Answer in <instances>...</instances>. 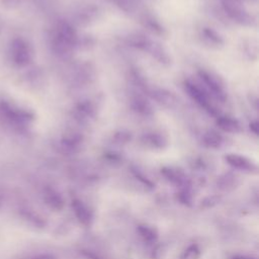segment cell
Returning <instances> with one entry per match:
<instances>
[{
  "label": "cell",
  "instance_id": "ac0fdd59",
  "mask_svg": "<svg viewBox=\"0 0 259 259\" xmlns=\"http://www.w3.org/2000/svg\"><path fill=\"white\" fill-rule=\"evenodd\" d=\"M141 237L148 243H153L157 240L158 235L155 229L149 227V226H140L138 229Z\"/></svg>",
  "mask_w": 259,
  "mask_h": 259
},
{
  "label": "cell",
  "instance_id": "7a4b0ae2",
  "mask_svg": "<svg viewBox=\"0 0 259 259\" xmlns=\"http://www.w3.org/2000/svg\"><path fill=\"white\" fill-rule=\"evenodd\" d=\"M130 44L136 49L147 52L149 55H151L154 59H156L159 63L163 65H169L171 62L170 55L162 45L151 40L143 34L132 35L130 37Z\"/></svg>",
  "mask_w": 259,
  "mask_h": 259
},
{
  "label": "cell",
  "instance_id": "7c38bea8",
  "mask_svg": "<svg viewBox=\"0 0 259 259\" xmlns=\"http://www.w3.org/2000/svg\"><path fill=\"white\" fill-rule=\"evenodd\" d=\"M72 207L74 209L75 215L78 219V221L82 225L88 226L92 220V214H91V211L88 209V207L78 199H75L72 201Z\"/></svg>",
  "mask_w": 259,
  "mask_h": 259
},
{
  "label": "cell",
  "instance_id": "277c9868",
  "mask_svg": "<svg viewBox=\"0 0 259 259\" xmlns=\"http://www.w3.org/2000/svg\"><path fill=\"white\" fill-rule=\"evenodd\" d=\"M222 6L230 18L241 25H252L255 21L240 0H222Z\"/></svg>",
  "mask_w": 259,
  "mask_h": 259
},
{
  "label": "cell",
  "instance_id": "8992f818",
  "mask_svg": "<svg viewBox=\"0 0 259 259\" xmlns=\"http://www.w3.org/2000/svg\"><path fill=\"white\" fill-rule=\"evenodd\" d=\"M185 90L187 91L188 95L201 107H203L206 111H208L211 115L219 116V110L218 108L212 104L210 101V95L207 93V91L200 86H198L196 83L192 81H185Z\"/></svg>",
  "mask_w": 259,
  "mask_h": 259
},
{
  "label": "cell",
  "instance_id": "5bb4252c",
  "mask_svg": "<svg viewBox=\"0 0 259 259\" xmlns=\"http://www.w3.org/2000/svg\"><path fill=\"white\" fill-rule=\"evenodd\" d=\"M83 142V136L82 134L71 131L68 134H66L62 139V146L68 150V151H75L79 148V146Z\"/></svg>",
  "mask_w": 259,
  "mask_h": 259
},
{
  "label": "cell",
  "instance_id": "30bf717a",
  "mask_svg": "<svg viewBox=\"0 0 259 259\" xmlns=\"http://www.w3.org/2000/svg\"><path fill=\"white\" fill-rule=\"evenodd\" d=\"M132 107L137 113L143 116H151L154 114L153 105L142 95H135L133 97Z\"/></svg>",
  "mask_w": 259,
  "mask_h": 259
},
{
  "label": "cell",
  "instance_id": "8fae6325",
  "mask_svg": "<svg viewBox=\"0 0 259 259\" xmlns=\"http://www.w3.org/2000/svg\"><path fill=\"white\" fill-rule=\"evenodd\" d=\"M217 125L219 126V128H221L222 131H224L226 133L237 134L242 131L241 122L232 116L219 115L217 117Z\"/></svg>",
  "mask_w": 259,
  "mask_h": 259
},
{
  "label": "cell",
  "instance_id": "9a60e30c",
  "mask_svg": "<svg viewBox=\"0 0 259 259\" xmlns=\"http://www.w3.org/2000/svg\"><path fill=\"white\" fill-rule=\"evenodd\" d=\"M45 202L49 207H51L54 210H60L64 206V200L60 193H58L56 190L52 188H47L44 194Z\"/></svg>",
  "mask_w": 259,
  "mask_h": 259
},
{
  "label": "cell",
  "instance_id": "9c48e42d",
  "mask_svg": "<svg viewBox=\"0 0 259 259\" xmlns=\"http://www.w3.org/2000/svg\"><path fill=\"white\" fill-rule=\"evenodd\" d=\"M96 114V107L95 105L89 101H82L78 103L75 107V118L79 121H85L93 118Z\"/></svg>",
  "mask_w": 259,
  "mask_h": 259
},
{
  "label": "cell",
  "instance_id": "2e32d148",
  "mask_svg": "<svg viewBox=\"0 0 259 259\" xmlns=\"http://www.w3.org/2000/svg\"><path fill=\"white\" fill-rule=\"evenodd\" d=\"M202 143L207 148L219 149L224 144V138L219 132L214 130H209L204 133L202 137Z\"/></svg>",
  "mask_w": 259,
  "mask_h": 259
},
{
  "label": "cell",
  "instance_id": "52a82bcc",
  "mask_svg": "<svg viewBox=\"0 0 259 259\" xmlns=\"http://www.w3.org/2000/svg\"><path fill=\"white\" fill-rule=\"evenodd\" d=\"M148 94L158 104L166 108H174L179 101L173 92L164 88H151L148 90Z\"/></svg>",
  "mask_w": 259,
  "mask_h": 259
},
{
  "label": "cell",
  "instance_id": "ffe728a7",
  "mask_svg": "<svg viewBox=\"0 0 259 259\" xmlns=\"http://www.w3.org/2000/svg\"><path fill=\"white\" fill-rule=\"evenodd\" d=\"M144 24L153 32L156 33H163V27L161 26V24L153 17V16H145L144 19Z\"/></svg>",
  "mask_w": 259,
  "mask_h": 259
},
{
  "label": "cell",
  "instance_id": "e0dca14e",
  "mask_svg": "<svg viewBox=\"0 0 259 259\" xmlns=\"http://www.w3.org/2000/svg\"><path fill=\"white\" fill-rule=\"evenodd\" d=\"M162 173L164 176L170 180L173 183L176 184H182L185 182V175L180 169H174V168H164L162 170Z\"/></svg>",
  "mask_w": 259,
  "mask_h": 259
},
{
  "label": "cell",
  "instance_id": "5b68a950",
  "mask_svg": "<svg viewBox=\"0 0 259 259\" xmlns=\"http://www.w3.org/2000/svg\"><path fill=\"white\" fill-rule=\"evenodd\" d=\"M199 78L204 84L205 90L215 99L224 102L227 99V91L224 81L215 74L206 70H200L198 72Z\"/></svg>",
  "mask_w": 259,
  "mask_h": 259
},
{
  "label": "cell",
  "instance_id": "7402d4cb",
  "mask_svg": "<svg viewBox=\"0 0 259 259\" xmlns=\"http://www.w3.org/2000/svg\"><path fill=\"white\" fill-rule=\"evenodd\" d=\"M131 138H132L131 133L126 132V131H119V132L115 133L113 136V140L117 144H125L131 140Z\"/></svg>",
  "mask_w": 259,
  "mask_h": 259
},
{
  "label": "cell",
  "instance_id": "3957f363",
  "mask_svg": "<svg viewBox=\"0 0 259 259\" xmlns=\"http://www.w3.org/2000/svg\"><path fill=\"white\" fill-rule=\"evenodd\" d=\"M9 55L11 61L15 65L23 67L31 62L33 54L31 46L28 41L22 37H16L10 44Z\"/></svg>",
  "mask_w": 259,
  "mask_h": 259
},
{
  "label": "cell",
  "instance_id": "ba28073f",
  "mask_svg": "<svg viewBox=\"0 0 259 259\" xmlns=\"http://www.w3.org/2000/svg\"><path fill=\"white\" fill-rule=\"evenodd\" d=\"M226 162L235 169L246 171V172H255L257 166L250 159L239 154H228L225 156Z\"/></svg>",
  "mask_w": 259,
  "mask_h": 259
},
{
  "label": "cell",
  "instance_id": "603a6c76",
  "mask_svg": "<svg viewBox=\"0 0 259 259\" xmlns=\"http://www.w3.org/2000/svg\"><path fill=\"white\" fill-rule=\"evenodd\" d=\"M122 10L130 11L134 6V0H113Z\"/></svg>",
  "mask_w": 259,
  "mask_h": 259
},
{
  "label": "cell",
  "instance_id": "d6986e66",
  "mask_svg": "<svg viewBox=\"0 0 259 259\" xmlns=\"http://www.w3.org/2000/svg\"><path fill=\"white\" fill-rule=\"evenodd\" d=\"M204 37L211 44L213 45H223L224 44V39L222 38V36L212 28H209V27H205L202 31Z\"/></svg>",
  "mask_w": 259,
  "mask_h": 259
},
{
  "label": "cell",
  "instance_id": "6da1fadb",
  "mask_svg": "<svg viewBox=\"0 0 259 259\" xmlns=\"http://www.w3.org/2000/svg\"><path fill=\"white\" fill-rule=\"evenodd\" d=\"M78 44V35L75 28L66 21L57 24L52 35V48L59 56L70 55Z\"/></svg>",
  "mask_w": 259,
  "mask_h": 259
},
{
  "label": "cell",
  "instance_id": "d4e9b609",
  "mask_svg": "<svg viewBox=\"0 0 259 259\" xmlns=\"http://www.w3.org/2000/svg\"><path fill=\"white\" fill-rule=\"evenodd\" d=\"M30 259H55V257L53 255H50V254H42V255L32 257Z\"/></svg>",
  "mask_w": 259,
  "mask_h": 259
},
{
  "label": "cell",
  "instance_id": "cb8c5ba5",
  "mask_svg": "<svg viewBox=\"0 0 259 259\" xmlns=\"http://www.w3.org/2000/svg\"><path fill=\"white\" fill-rule=\"evenodd\" d=\"M250 130L255 134V135H258L259 133V123L257 120H254L252 122H250Z\"/></svg>",
  "mask_w": 259,
  "mask_h": 259
},
{
  "label": "cell",
  "instance_id": "44dd1931",
  "mask_svg": "<svg viewBox=\"0 0 259 259\" xmlns=\"http://www.w3.org/2000/svg\"><path fill=\"white\" fill-rule=\"evenodd\" d=\"M199 256V249L196 245L189 246L182 254L181 259H197Z\"/></svg>",
  "mask_w": 259,
  "mask_h": 259
},
{
  "label": "cell",
  "instance_id": "4316f807",
  "mask_svg": "<svg viewBox=\"0 0 259 259\" xmlns=\"http://www.w3.org/2000/svg\"><path fill=\"white\" fill-rule=\"evenodd\" d=\"M241 2H244V1H256V0H240Z\"/></svg>",
  "mask_w": 259,
  "mask_h": 259
},
{
  "label": "cell",
  "instance_id": "4fadbf2b",
  "mask_svg": "<svg viewBox=\"0 0 259 259\" xmlns=\"http://www.w3.org/2000/svg\"><path fill=\"white\" fill-rule=\"evenodd\" d=\"M143 142L153 148L162 149L167 146L168 139L161 132H152V133H148V134L144 135Z\"/></svg>",
  "mask_w": 259,
  "mask_h": 259
},
{
  "label": "cell",
  "instance_id": "484cf974",
  "mask_svg": "<svg viewBox=\"0 0 259 259\" xmlns=\"http://www.w3.org/2000/svg\"><path fill=\"white\" fill-rule=\"evenodd\" d=\"M233 259H257L256 257H251V256H236Z\"/></svg>",
  "mask_w": 259,
  "mask_h": 259
}]
</instances>
